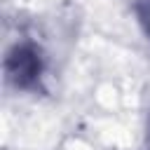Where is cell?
Returning <instances> with one entry per match:
<instances>
[{
	"label": "cell",
	"mask_w": 150,
	"mask_h": 150,
	"mask_svg": "<svg viewBox=\"0 0 150 150\" xmlns=\"http://www.w3.org/2000/svg\"><path fill=\"white\" fill-rule=\"evenodd\" d=\"M148 150H150V124H148Z\"/></svg>",
	"instance_id": "cell-3"
},
{
	"label": "cell",
	"mask_w": 150,
	"mask_h": 150,
	"mask_svg": "<svg viewBox=\"0 0 150 150\" xmlns=\"http://www.w3.org/2000/svg\"><path fill=\"white\" fill-rule=\"evenodd\" d=\"M134 12L138 16L143 33L150 38V0H134Z\"/></svg>",
	"instance_id": "cell-2"
},
{
	"label": "cell",
	"mask_w": 150,
	"mask_h": 150,
	"mask_svg": "<svg viewBox=\"0 0 150 150\" xmlns=\"http://www.w3.org/2000/svg\"><path fill=\"white\" fill-rule=\"evenodd\" d=\"M7 80L19 89H30L42 75V54L33 42H19L7 52L5 59Z\"/></svg>",
	"instance_id": "cell-1"
}]
</instances>
